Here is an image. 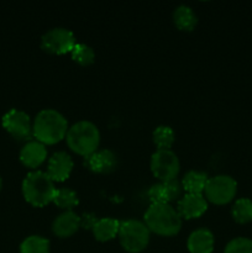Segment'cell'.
<instances>
[{
	"instance_id": "1",
	"label": "cell",
	"mask_w": 252,
	"mask_h": 253,
	"mask_svg": "<svg viewBox=\"0 0 252 253\" xmlns=\"http://www.w3.org/2000/svg\"><path fill=\"white\" fill-rule=\"evenodd\" d=\"M68 131L67 119L54 109H43L35 118L32 135L36 141L46 145H54L66 138Z\"/></svg>"
},
{
	"instance_id": "2",
	"label": "cell",
	"mask_w": 252,
	"mask_h": 253,
	"mask_svg": "<svg viewBox=\"0 0 252 253\" xmlns=\"http://www.w3.org/2000/svg\"><path fill=\"white\" fill-rule=\"evenodd\" d=\"M148 230L161 236H173L182 227V217L170 204H151L145 212Z\"/></svg>"
},
{
	"instance_id": "3",
	"label": "cell",
	"mask_w": 252,
	"mask_h": 253,
	"mask_svg": "<svg viewBox=\"0 0 252 253\" xmlns=\"http://www.w3.org/2000/svg\"><path fill=\"white\" fill-rule=\"evenodd\" d=\"M56 192L54 182L46 172H42V170L30 172L22 182L24 198L27 203L34 207H44L53 202Z\"/></svg>"
},
{
	"instance_id": "4",
	"label": "cell",
	"mask_w": 252,
	"mask_h": 253,
	"mask_svg": "<svg viewBox=\"0 0 252 253\" xmlns=\"http://www.w3.org/2000/svg\"><path fill=\"white\" fill-rule=\"evenodd\" d=\"M67 145L73 152L86 156L95 152L100 143V132L95 124L88 120H82L73 124L66 135Z\"/></svg>"
},
{
	"instance_id": "5",
	"label": "cell",
	"mask_w": 252,
	"mask_h": 253,
	"mask_svg": "<svg viewBox=\"0 0 252 253\" xmlns=\"http://www.w3.org/2000/svg\"><path fill=\"white\" fill-rule=\"evenodd\" d=\"M150 230L145 222L128 219L120 222L119 239L124 250L130 253H138L147 247L150 242Z\"/></svg>"
},
{
	"instance_id": "6",
	"label": "cell",
	"mask_w": 252,
	"mask_h": 253,
	"mask_svg": "<svg viewBox=\"0 0 252 253\" xmlns=\"http://www.w3.org/2000/svg\"><path fill=\"white\" fill-rule=\"evenodd\" d=\"M237 192V183L232 177L226 174H219L209 178L205 187V198L210 203L216 205H224L231 202Z\"/></svg>"
},
{
	"instance_id": "7",
	"label": "cell",
	"mask_w": 252,
	"mask_h": 253,
	"mask_svg": "<svg viewBox=\"0 0 252 253\" xmlns=\"http://www.w3.org/2000/svg\"><path fill=\"white\" fill-rule=\"evenodd\" d=\"M150 165L153 175L161 182L175 179L180 169L179 160L172 150H157L151 157Z\"/></svg>"
},
{
	"instance_id": "8",
	"label": "cell",
	"mask_w": 252,
	"mask_h": 253,
	"mask_svg": "<svg viewBox=\"0 0 252 253\" xmlns=\"http://www.w3.org/2000/svg\"><path fill=\"white\" fill-rule=\"evenodd\" d=\"M76 36L66 27H54L41 37V48L48 53L64 54L76 46Z\"/></svg>"
},
{
	"instance_id": "9",
	"label": "cell",
	"mask_w": 252,
	"mask_h": 253,
	"mask_svg": "<svg viewBox=\"0 0 252 253\" xmlns=\"http://www.w3.org/2000/svg\"><path fill=\"white\" fill-rule=\"evenodd\" d=\"M2 126L15 140L29 141L34 136L31 119L25 111L17 109H11L2 116Z\"/></svg>"
},
{
	"instance_id": "10",
	"label": "cell",
	"mask_w": 252,
	"mask_h": 253,
	"mask_svg": "<svg viewBox=\"0 0 252 253\" xmlns=\"http://www.w3.org/2000/svg\"><path fill=\"white\" fill-rule=\"evenodd\" d=\"M84 165L91 172L106 174V173H111L116 169L118 157L111 150L103 148V150H96L91 155L84 157Z\"/></svg>"
},
{
	"instance_id": "11",
	"label": "cell",
	"mask_w": 252,
	"mask_h": 253,
	"mask_svg": "<svg viewBox=\"0 0 252 253\" xmlns=\"http://www.w3.org/2000/svg\"><path fill=\"white\" fill-rule=\"evenodd\" d=\"M74 162L71 156L64 151H58L52 155L47 165V174L53 182H63L71 175Z\"/></svg>"
},
{
	"instance_id": "12",
	"label": "cell",
	"mask_w": 252,
	"mask_h": 253,
	"mask_svg": "<svg viewBox=\"0 0 252 253\" xmlns=\"http://www.w3.org/2000/svg\"><path fill=\"white\" fill-rule=\"evenodd\" d=\"M208 202L203 194H192L187 193L183 195L177 204V211L180 217L184 219H195L207 211Z\"/></svg>"
},
{
	"instance_id": "13",
	"label": "cell",
	"mask_w": 252,
	"mask_h": 253,
	"mask_svg": "<svg viewBox=\"0 0 252 253\" xmlns=\"http://www.w3.org/2000/svg\"><path fill=\"white\" fill-rule=\"evenodd\" d=\"M79 226H81V216H78L73 210H67L53 220L52 231L56 236L64 239L76 234Z\"/></svg>"
},
{
	"instance_id": "14",
	"label": "cell",
	"mask_w": 252,
	"mask_h": 253,
	"mask_svg": "<svg viewBox=\"0 0 252 253\" xmlns=\"http://www.w3.org/2000/svg\"><path fill=\"white\" fill-rule=\"evenodd\" d=\"M47 150L39 141H29L20 151V161L29 168H37L46 161Z\"/></svg>"
},
{
	"instance_id": "15",
	"label": "cell",
	"mask_w": 252,
	"mask_h": 253,
	"mask_svg": "<svg viewBox=\"0 0 252 253\" xmlns=\"http://www.w3.org/2000/svg\"><path fill=\"white\" fill-rule=\"evenodd\" d=\"M214 235L205 227L194 230L189 235L187 241L188 250L190 253H211L214 250Z\"/></svg>"
},
{
	"instance_id": "16",
	"label": "cell",
	"mask_w": 252,
	"mask_h": 253,
	"mask_svg": "<svg viewBox=\"0 0 252 253\" xmlns=\"http://www.w3.org/2000/svg\"><path fill=\"white\" fill-rule=\"evenodd\" d=\"M119 229H120L119 220L113 219V217H103L96 221L91 231L98 241L105 242L113 240L116 235H119Z\"/></svg>"
},
{
	"instance_id": "17",
	"label": "cell",
	"mask_w": 252,
	"mask_h": 253,
	"mask_svg": "<svg viewBox=\"0 0 252 253\" xmlns=\"http://www.w3.org/2000/svg\"><path fill=\"white\" fill-rule=\"evenodd\" d=\"M208 180H209V177H208L207 173L193 169L185 173L180 183H182L183 190H185L187 193L202 194L207 187Z\"/></svg>"
},
{
	"instance_id": "18",
	"label": "cell",
	"mask_w": 252,
	"mask_h": 253,
	"mask_svg": "<svg viewBox=\"0 0 252 253\" xmlns=\"http://www.w3.org/2000/svg\"><path fill=\"white\" fill-rule=\"evenodd\" d=\"M173 21L179 30L192 31L197 26L198 17L192 7L188 5H179L173 11Z\"/></svg>"
},
{
	"instance_id": "19",
	"label": "cell",
	"mask_w": 252,
	"mask_h": 253,
	"mask_svg": "<svg viewBox=\"0 0 252 253\" xmlns=\"http://www.w3.org/2000/svg\"><path fill=\"white\" fill-rule=\"evenodd\" d=\"M152 137L153 142L157 146L158 150H170L175 140L174 131H173L170 126L167 125L157 126L155 131H153Z\"/></svg>"
},
{
	"instance_id": "20",
	"label": "cell",
	"mask_w": 252,
	"mask_h": 253,
	"mask_svg": "<svg viewBox=\"0 0 252 253\" xmlns=\"http://www.w3.org/2000/svg\"><path fill=\"white\" fill-rule=\"evenodd\" d=\"M232 217L239 224H247L252 221V200L241 198L235 202L231 209Z\"/></svg>"
},
{
	"instance_id": "21",
	"label": "cell",
	"mask_w": 252,
	"mask_h": 253,
	"mask_svg": "<svg viewBox=\"0 0 252 253\" xmlns=\"http://www.w3.org/2000/svg\"><path fill=\"white\" fill-rule=\"evenodd\" d=\"M21 253H49V241L42 236L26 237L20 246Z\"/></svg>"
},
{
	"instance_id": "22",
	"label": "cell",
	"mask_w": 252,
	"mask_h": 253,
	"mask_svg": "<svg viewBox=\"0 0 252 253\" xmlns=\"http://www.w3.org/2000/svg\"><path fill=\"white\" fill-rule=\"evenodd\" d=\"M53 203L58 208L63 210H72L79 204V198L77 193L71 188H61L57 189L56 195L53 198Z\"/></svg>"
},
{
	"instance_id": "23",
	"label": "cell",
	"mask_w": 252,
	"mask_h": 253,
	"mask_svg": "<svg viewBox=\"0 0 252 253\" xmlns=\"http://www.w3.org/2000/svg\"><path fill=\"white\" fill-rule=\"evenodd\" d=\"M71 54L72 59L81 66H89L95 59V52L86 43H76L71 51Z\"/></svg>"
},
{
	"instance_id": "24",
	"label": "cell",
	"mask_w": 252,
	"mask_h": 253,
	"mask_svg": "<svg viewBox=\"0 0 252 253\" xmlns=\"http://www.w3.org/2000/svg\"><path fill=\"white\" fill-rule=\"evenodd\" d=\"M148 199L151 200L152 204H169L170 198L168 194L167 187L163 182L156 183V184L151 185L148 189Z\"/></svg>"
},
{
	"instance_id": "25",
	"label": "cell",
	"mask_w": 252,
	"mask_h": 253,
	"mask_svg": "<svg viewBox=\"0 0 252 253\" xmlns=\"http://www.w3.org/2000/svg\"><path fill=\"white\" fill-rule=\"evenodd\" d=\"M225 253H252V240L246 237L231 240L225 247Z\"/></svg>"
},
{
	"instance_id": "26",
	"label": "cell",
	"mask_w": 252,
	"mask_h": 253,
	"mask_svg": "<svg viewBox=\"0 0 252 253\" xmlns=\"http://www.w3.org/2000/svg\"><path fill=\"white\" fill-rule=\"evenodd\" d=\"M98 217L94 212H84L81 216V226L83 229L93 230V227L95 226L96 221H98Z\"/></svg>"
},
{
	"instance_id": "27",
	"label": "cell",
	"mask_w": 252,
	"mask_h": 253,
	"mask_svg": "<svg viewBox=\"0 0 252 253\" xmlns=\"http://www.w3.org/2000/svg\"><path fill=\"white\" fill-rule=\"evenodd\" d=\"M1 185H2V180H1V178H0V189H1Z\"/></svg>"
}]
</instances>
